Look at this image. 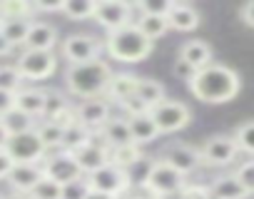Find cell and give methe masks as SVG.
<instances>
[{"mask_svg": "<svg viewBox=\"0 0 254 199\" xmlns=\"http://www.w3.org/2000/svg\"><path fill=\"white\" fill-rule=\"evenodd\" d=\"M30 197L33 199H63V184H58L50 177H43L30 192Z\"/></svg>", "mask_w": 254, "mask_h": 199, "instance_id": "8d00e7d4", "label": "cell"}, {"mask_svg": "<svg viewBox=\"0 0 254 199\" xmlns=\"http://www.w3.org/2000/svg\"><path fill=\"white\" fill-rule=\"evenodd\" d=\"M77 110V122L85 125L92 132H102L105 125L112 120V105L107 102L105 97H95V100H82V102L75 105Z\"/></svg>", "mask_w": 254, "mask_h": 199, "instance_id": "4fadbf2b", "label": "cell"}, {"mask_svg": "<svg viewBox=\"0 0 254 199\" xmlns=\"http://www.w3.org/2000/svg\"><path fill=\"white\" fill-rule=\"evenodd\" d=\"M105 50V43L97 40L95 35H87V33H75V35H67L60 45V55L70 62V65H82V62H92V60H100Z\"/></svg>", "mask_w": 254, "mask_h": 199, "instance_id": "277c9868", "label": "cell"}, {"mask_svg": "<svg viewBox=\"0 0 254 199\" xmlns=\"http://www.w3.org/2000/svg\"><path fill=\"white\" fill-rule=\"evenodd\" d=\"M157 199H185V194L177 192V194H165V197H157Z\"/></svg>", "mask_w": 254, "mask_h": 199, "instance_id": "f5cc1de1", "label": "cell"}, {"mask_svg": "<svg viewBox=\"0 0 254 199\" xmlns=\"http://www.w3.org/2000/svg\"><path fill=\"white\" fill-rule=\"evenodd\" d=\"M43 177H45L43 174V164H15L10 177H8V182H10L13 192H28L30 194Z\"/></svg>", "mask_w": 254, "mask_h": 199, "instance_id": "d6986e66", "label": "cell"}, {"mask_svg": "<svg viewBox=\"0 0 254 199\" xmlns=\"http://www.w3.org/2000/svg\"><path fill=\"white\" fill-rule=\"evenodd\" d=\"M127 122H130V132H132V142L135 145H150L155 142L162 132L157 127V122L152 120V115H137V117H127Z\"/></svg>", "mask_w": 254, "mask_h": 199, "instance_id": "ffe728a7", "label": "cell"}, {"mask_svg": "<svg viewBox=\"0 0 254 199\" xmlns=\"http://www.w3.org/2000/svg\"><path fill=\"white\" fill-rule=\"evenodd\" d=\"M90 192H92L90 179L82 174L80 179H75V182H70V184L63 187V199H87Z\"/></svg>", "mask_w": 254, "mask_h": 199, "instance_id": "ab89813d", "label": "cell"}, {"mask_svg": "<svg viewBox=\"0 0 254 199\" xmlns=\"http://www.w3.org/2000/svg\"><path fill=\"white\" fill-rule=\"evenodd\" d=\"M33 23H35V20H3L0 30H3V35L8 38V43L15 48V45H25Z\"/></svg>", "mask_w": 254, "mask_h": 199, "instance_id": "f546056e", "label": "cell"}, {"mask_svg": "<svg viewBox=\"0 0 254 199\" xmlns=\"http://www.w3.org/2000/svg\"><path fill=\"white\" fill-rule=\"evenodd\" d=\"M234 140H237L239 152H247V154L254 157V120L239 125V127L234 130Z\"/></svg>", "mask_w": 254, "mask_h": 199, "instance_id": "f35d334b", "label": "cell"}, {"mask_svg": "<svg viewBox=\"0 0 254 199\" xmlns=\"http://www.w3.org/2000/svg\"><path fill=\"white\" fill-rule=\"evenodd\" d=\"M67 107H70V100L60 90H45V112H43V120H53V117H58Z\"/></svg>", "mask_w": 254, "mask_h": 199, "instance_id": "836d02e7", "label": "cell"}, {"mask_svg": "<svg viewBox=\"0 0 254 199\" xmlns=\"http://www.w3.org/2000/svg\"><path fill=\"white\" fill-rule=\"evenodd\" d=\"M43 174L50 177V179H55L63 187L82 177V172H80V167L75 162V154L72 152H65V149H60L55 154H48L43 159Z\"/></svg>", "mask_w": 254, "mask_h": 199, "instance_id": "7c38bea8", "label": "cell"}, {"mask_svg": "<svg viewBox=\"0 0 254 199\" xmlns=\"http://www.w3.org/2000/svg\"><path fill=\"white\" fill-rule=\"evenodd\" d=\"M0 199H3V197H0Z\"/></svg>", "mask_w": 254, "mask_h": 199, "instance_id": "9f6ffc18", "label": "cell"}, {"mask_svg": "<svg viewBox=\"0 0 254 199\" xmlns=\"http://www.w3.org/2000/svg\"><path fill=\"white\" fill-rule=\"evenodd\" d=\"M105 50L117 62H140L152 52V40L137 25H127L117 33H107Z\"/></svg>", "mask_w": 254, "mask_h": 199, "instance_id": "3957f363", "label": "cell"}, {"mask_svg": "<svg viewBox=\"0 0 254 199\" xmlns=\"http://www.w3.org/2000/svg\"><path fill=\"white\" fill-rule=\"evenodd\" d=\"M190 85V92L202 100L207 105H222V102H229L234 100L242 90V77L227 67V65H219V62H212L209 67L194 72V77L187 82Z\"/></svg>", "mask_w": 254, "mask_h": 199, "instance_id": "6da1fadb", "label": "cell"}, {"mask_svg": "<svg viewBox=\"0 0 254 199\" xmlns=\"http://www.w3.org/2000/svg\"><path fill=\"white\" fill-rule=\"evenodd\" d=\"M15 107L23 110L30 117H43V112H45V90L23 87L20 92H15Z\"/></svg>", "mask_w": 254, "mask_h": 199, "instance_id": "44dd1931", "label": "cell"}, {"mask_svg": "<svg viewBox=\"0 0 254 199\" xmlns=\"http://www.w3.org/2000/svg\"><path fill=\"white\" fill-rule=\"evenodd\" d=\"M5 149L10 152L15 164H43V159L48 157V149H45V145H43V140L38 137L35 130L10 137Z\"/></svg>", "mask_w": 254, "mask_h": 199, "instance_id": "9c48e42d", "label": "cell"}, {"mask_svg": "<svg viewBox=\"0 0 254 199\" xmlns=\"http://www.w3.org/2000/svg\"><path fill=\"white\" fill-rule=\"evenodd\" d=\"M0 25H3V13H0Z\"/></svg>", "mask_w": 254, "mask_h": 199, "instance_id": "db71d44e", "label": "cell"}, {"mask_svg": "<svg viewBox=\"0 0 254 199\" xmlns=\"http://www.w3.org/2000/svg\"><path fill=\"white\" fill-rule=\"evenodd\" d=\"M199 154L207 167H227L239 157V147L234 135H214L199 147Z\"/></svg>", "mask_w": 254, "mask_h": 199, "instance_id": "ba28073f", "label": "cell"}, {"mask_svg": "<svg viewBox=\"0 0 254 199\" xmlns=\"http://www.w3.org/2000/svg\"><path fill=\"white\" fill-rule=\"evenodd\" d=\"M150 115L157 122V127H160L162 135L180 132V130H185L192 122V110L185 102H180V100H170V97L165 100V102H160L157 107H152Z\"/></svg>", "mask_w": 254, "mask_h": 199, "instance_id": "52a82bcc", "label": "cell"}, {"mask_svg": "<svg viewBox=\"0 0 254 199\" xmlns=\"http://www.w3.org/2000/svg\"><path fill=\"white\" fill-rule=\"evenodd\" d=\"M72 154H75V162H77V167H80V172L85 177H90L97 169L110 164V145L105 142V137H102L100 145H97V140H92L87 147H82V149H77Z\"/></svg>", "mask_w": 254, "mask_h": 199, "instance_id": "9a60e30c", "label": "cell"}, {"mask_svg": "<svg viewBox=\"0 0 254 199\" xmlns=\"http://www.w3.org/2000/svg\"><path fill=\"white\" fill-rule=\"evenodd\" d=\"M95 10L97 3H92V0H65V8H63V13L70 20H90L95 18Z\"/></svg>", "mask_w": 254, "mask_h": 199, "instance_id": "d6a6232c", "label": "cell"}, {"mask_svg": "<svg viewBox=\"0 0 254 199\" xmlns=\"http://www.w3.org/2000/svg\"><path fill=\"white\" fill-rule=\"evenodd\" d=\"M92 137H95V132H92V130H87L85 125L75 122L72 127H67V130H65L63 149H65V152H77V149L87 147V145L92 142Z\"/></svg>", "mask_w": 254, "mask_h": 199, "instance_id": "4316f807", "label": "cell"}, {"mask_svg": "<svg viewBox=\"0 0 254 199\" xmlns=\"http://www.w3.org/2000/svg\"><path fill=\"white\" fill-rule=\"evenodd\" d=\"M137 82L140 77H135L132 72H115L110 85H107V92H105V100L110 105H122L125 100H130L132 95H137Z\"/></svg>", "mask_w": 254, "mask_h": 199, "instance_id": "2e32d148", "label": "cell"}, {"mask_svg": "<svg viewBox=\"0 0 254 199\" xmlns=\"http://www.w3.org/2000/svg\"><path fill=\"white\" fill-rule=\"evenodd\" d=\"M137 97L152 110V107H157L160 102H165V100H167L165 85L157 82V80H150V77H140V82H137Z\"/></svg>", "mask_w": 254, "mask_h": 199, "instance_id": "484cf974", "label": "cell"}, {"mask_svg": "<svg viewBox=\"0 0 254 199\" xmlns=\"http://www.w3.org/2000/svg\"><path fill=\"white\" fill-rule=\"evenodd\" d=\"M8 142H10V135H8L5 125L0 122V149H5V147H8Z\"/></svg>", "mask_w": 254, "mask_h": 199, "instance_id": "681fc988", "label": "cell"}, {"mask_svg": "<svg viewBox=\"0 0 254 199\" xmlns=\"http://www.w3.org/2000/svg\"><path fill=\"white\" fill-rule=\"evenodd\" d=\"M13 50V45L8 43V38L3 35V30H0V57H3V55H8Z\"/></svg>", "mask_w": 254, "mask_h": 199, "instance_id": "c3c4849f", "label": "cell"}, {"mask_svg": "<svg viewBox=\"0 0 254 199\" xmlns=\"http://www.w3.org/2000/svg\"><path fill=\"white\" fill-rule=\"evenodd\" d=\"M0 13H3V20H33L35 5L25 0H3Z\"/></svg>", "mask_w": 254, "mask_h": 199, "instance_id": "f1b7e54d", "label": "cell"}, {"mask_svg": "<svg viewBox=\"0 0 254 199\" xmlns=\"http://www.w3.org/2000/svg\"><path fill=\"white\" fill-rule=\"evenodd\" d=\"M100 135L105 137V142L110 145V149H112V147L135 145V142H132V132H130V122H127L125 115H122V117H112Z\"/></svg>", "mask_w": 254, "mask_h": 199, "instance_id": "7402d4cb", "label": "cell"}, {"mask_svg": "<svg viewBox=\"0 0 254 199\" xmlns=\"http://www.w3.org/2000/svg\"><path fill=\"white\" fill-rule=\"evenodd\" d=\"M35 132H38V137L43 140V145H45V149H63V140H65V130L63 127H58L55 122H50V120H43V122H38V127H35Z\"/></svg>", "mask_w": 254, "mask_h": 199, "instance_id": "1f68e13d", "label": "cell"}, {"mask_svg": "<svg viewBox=\"0 0 254 199\" xmlns=\"http://www.w3.org/2000/svg\"><path fill=\"white\" fill-rule=\"evenodd\" d=\"M135 25H137V28L145 33V38H150L152 43H155L157 38H162V35L170 30L167 18H160V15H137Z\"/></svg>", "mask_w": 254, "mask_h": 199, "instance_id": "4dcf8cb0", "label": "cell"}, {"mask_svg": "<svg viewBox=\"0 0 254 199\" xmlns=\"http://www.w3.org/2000/svg\"><path fill=\"white\" fill-rule=\"evenodd\" d=\"M209 192H212V199H247L249 197L234 174H224V177L214 179L209 184Z\"/></svg>", "mask_w": 254, "mask_h": 199, "instance_id": "cb8c5ba5", "label": "cell"}, {"mask_svg": "<svg viewBox=\"0 0 254 199\" xmlns=\"http://www.w3.org/2000/svg\"><path fill=\"white\" fill-rule=\"evenodd\" d=\"M234 177L242 182V187L247 189V194H254V159L242 162V164L234 169Z\"/></svg>", "mask_w": 254, "mask_h": 199, "instance_id": "60d3db41", "label": "cell"}, {"mask_svg": "<svg viewBox=\"0 0 254 199\" xmlns=\"http://www.w3.org/2000/svg\"><path fill=\"white\" fill-rule=\"evenodd\" d=\"M155 162H157V159H152V157H142L135 167L127 169V174H130V182H132V184H137V187H145V184H147V179H150V174H152Z\"/></svg>", "mask_w": 254, "mask_h": 199, "instance_id": "74e56055", "label": "cell"}, {"mask_svg": "<svg viewBox=\"0 0 254 199\" xmlns=\"http://www.w3.org/2000/svg\"><path fill=\"white\" fill-rule=\"evenodd\" d=\"M13 167H15V159L10 157V152H8V149H0V179L10 177Z\"/></svg>", "mask_w": 254, "mask_h": 199, "instance_id": "ee69618b", "label": "cell"}, {"mask_svg": "<svg viewBox=\"0 0 254 199\" xmlns=\"http://www.w3.org/2000/svg\"><path fill=\"white\" fill-rule=\"evenodd\" d=\"M182 194H185V199H212V192L204 184H187L182 189Z\"/></svg>", "mask_w": 254, "mask_h": 199, "instance_id": "7bdbcfd3", "label": "cell"}, {"mask_svg": "<svg viewBox=\"0 0 254 199\" xmlns=\"http://www.w3.org/2000/svg\"><path fill=\"white\" fill-rule=\"evenodd\" d=\"M132 5H135V13H140V15L167 18L175 3H172V0H140V3H132Z\"/></svg>", "mask_w": 254, "mask_h": 199, "instance_id": "d590c367", "label": "cell"}, {"mask_svg": "<svg viewBox=\"0 0 254 199\" xmlns=\"http://www.w3.org/2000/svg\"><path fill=\"white\" fill-rule=\"evenodd\" d=\"M132 199H147V197H132Z\"/></svg>", "mask_w": 254, "mask_h": 199, "instance_id": "11a10c76", "label": "cell"}, {"mask_svg": "<svg viewBox=\"0 0 254 199\" xmlns=\"http://www.w3.org/2000/svg\"><path fill=\"white\" fill-rule=\"evenodd\" d=\"M167 23H170L172 30L190 33V30H194L199 25V13L192 5H187V3H175L170 15H167Z\"/></svg>", "mask_w": 254, "mask_h": 199, "instance_id": "603a6c76", "label": "cell"}, {"mask_svg": "<svg viewBox=\"0 0 254 199\" xmlns=\"http://www.w3.org/2000/svg\"><path fill=\"white\" fill-rule=\"evenodd\" d=\"M162 162H167L170 167H175L177 172H182L185 177H190L192 172H197L202 167V154L197 147L187 145V142H172L165 147V152L160 154Z\"/></svg>", "mask_w": 254, "mask_h": 199, "instance_id": "5bb4252c", "label": "cell"}, {"mask_svg": "<svg viewBox=\"0 0 254 199\" xmlns=\"http://www.w3.org/2000/svg\"><path fill=\"white\" fill-rule=\"evenodd\" d=\"M87 199H117V197H110V194H102V192H90Z\"/></svg>", "mask_w": 254, "mask_h": 199, "instance_id": "816d5d0a", "label": "cell"}, {"mask_svg": "<svg viewBox=\"0 0 254 199\" xmlns=\"http://www.w3.org/2000/svg\"><path fill=\"white\" fill-rule=\"evenodd\" d=\"M142 157H145V154H142L140 145H127V147H112V149H110V162H112L115 167H120V169L135 167Z\"/></svg>", "mask_w": 254, "mask_h": 199, "instance_id": "83f0119b", "label": "cell"}, {"mask_svg": "<svg viewBox=\"0 0 254 199\" xmlns=\"http://www.w3.org/2000/svg\"><path fill=\"white\" fill-rule=\"evenodd\" d=\"M180 60L187 62L194 72H199V70L212 65V48L204 40H187L180 48Z\"/></svg>", "mask_w": 254, "mask_h": 199, "instance_id": "e0dca14e", "label": "cell"}, {"mask_svg": "<svg viewBox=\"0 0 254 199\" xmlns=\"http://www.w3.org/2000/svg\"><path fill=\"white\" fill-rule=\"evenodd\" d=\"M3 199H33L28 192H10V194H5Z\"/></svg>", "mask_w": 254, "mask_h": 199, "instance_id": "f907efd6", "label": "cell"}, {"mask_svg": "<svg viewBox=\"0 0 254 199\" xmlns=\"http://www.w3.org/2000/svg\"><path fill=\"white\" fill-rule=\"evenodd\" d=\"M187 184H190V182H187V177H185L182 172H177V169L170 167L167 162L157 159L155 167H152V174H150V179H147V184H145V189L152 194V199H157V197H165V194H177V192H182Z\"/></svg>", "mask_w": 254, "mask_h": 199, "instance_id": "8992f818", "label": "cell"}, {"mask_svg": "<svg viewBox=\"0 0 254 199\" xmlns=\"http://www.w3.org/2000/svg\"><path fill=\"white\" fill-rule=\"evenodd\" d=\"M87 179H90L92 192H102V194H110V197H122L127 189L132 187L127 169H120V167H115L112 162H110L107 167L97 169L95 174H90Z\"/></svg>", "mask_w": 254, "mask_h": 199, "instance_id": "30bf717a", "label": "cell"}, {"mask_svg": "<svg viewBox=\"0 0 254 199\" xmlns=\"http://www.w3.org/2000/svg\"><path fill=\"white\" fill-rule=\"evenodd\" d=\"M13 107H15V95L0 90V117H3L5 112H10Z\"/></svg>", "mask_w": 254, "mask_h": 199, "instance_id": "bcb514c9", "label": "cell"}, {"mask_svg": "<svg viewBox=\"0 0 254 199\" xmlns=\"http://www.w3.org/2000/svg\"><path fill=\"white\" fill-rule=\"evenodd\" d=\"M239 18H242V23L247 28H254V0H252V3H247V5H242Z\"/></svg>", "mask_w": 254, "mask_h": 199, "instance_id": "7dc6e473", "label": "cell"}, {"mask_svg": "<svg viewBox=\"0 0 254 199\" xmlns=\"http://www.w3.org/2000/svg\"><path fill=\"white\" fill-rule=\"evenodd\" d=\"M120 110H122L125 117H137V115H147V112H152L137 95H132L130 100H125V102L120 105Z\"/></svg>", "mask_w": 254, "mask_h": 199, "instance_id": "b9f144b4", "label": "cell"}, {"mask_svg": "<svg viewBox=\"0 0 254 199\" xmlns=\"http://www.w3.org/2000/svg\"><path fill=\"white\" fill-rule=\"evenodd\" d=\"M92 20L107 33H117L127 25H135V5L125 3V0H102L97 3Z\"/></svg>", "mask_w": 254, "mask_h": 199, "instance_id": "5b68a950", "label": "cell"}, {"mask_svg": "<svg viewBox=\"0 0 254 199\" xmlns=\"http://www.w3.org/2000/svg\"><path fill=\"white\" fill-rule=\"evenodd\" d=\"M0 122L5 125V130H8L10 137H15V135H25V132H33V130L38 127L35 117L25 115V112L18 110V107H13L10 112H5L3 117H0Z\"/></svg>", "mask_w": 254, "mask_h": 199, "instance_id": "d4e9b609", "label": "cell"}, {"mask_svg": "<svg viewBox=\"0 0 254 199\" xmlns=\"http://www.w3.org/2000/svg\"><path fill=\"white\" fill-rule=\"evenodd\" d=\"M58 45V28L50 23H33L28 40H25V50H40V52H53V48Z\"/></svg>", "mask_w": 254, "mask_h": 199, "instance_id": "ac0fdd59", "label": "cell"}, {"mask_svg": "<svg viewBox=\"0 0 254 199\" xmlns=\"http://www.w3.org/2000/svg\"><path fill=\"white\" fill-rule=\"evenodd\" d=\"M112 75L115 72H112L110 62L100 57L92 62L70 65L65 72V85H67L70 95H75L80 100H95V97H105Z\"/></svg>", "mask_w": 254, "mask_h": 199, "instance_id": "7a4b0ae2", "label": "cell"}, {"mask_svg": "<svg viewBox=\"0 0 254 199\" xmlns=\"http://www.w3.org/2000/svg\"><path fill=\"white\" fill-rule=\"evenodd\" d=\"M33 5H35L38 13H58V10L65 8L63 0H50V3H48V0H38V3H33Z\"/></svg>", "mask_w": 254, "mask_h": 199, "instance_id": "f6af8a7d", "label": "cell"}, {"mask_svg": "<svg viewBox=\"0 0 254 199\" xmlns=\"http://www.w3.org/2000/svg\"><path fill=\"white\" fill-rule=\"evenodd\" d=\"M15 67L20 70L23 80H48L53 77L55 67H58V57L55 52H40V50H25Z\"/></svg>", "mask_w": 254, "mask_h": 199, "instance_id": "8fae6325", "label": "cell"}, {"mask_svg": "<svg viewBox=\"0 0 254 199\" xmlns=\"http://www.w3.org/2000/svg\"><path fill=\"white\" fill-rule=\"evenodd\" d=\"M20 85H23V75L15 65H0V90L15 95L23 90Z\"/></svg>", "mask_w": 254, "mask_h": 199, "instance_id": "e575fe53", "label": "cell"}]
</instances>
